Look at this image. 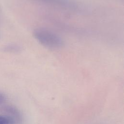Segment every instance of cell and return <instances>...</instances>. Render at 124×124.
<instances>
[{"mask_svg":"<svg viewBox=\"0 0 124 124\" xmlns=\"http://www.w3.org/2000/svg\"><path fill=\"white\" fill-rule=\"evenodd\" d=\"M39 1L52 3L62 7L74 8L76 7V5L69 0H34Z\"/></svg>","mask_w":124,"mask_h":124,"instance_id":"2","label":"cell"},{"mask_svg":"<svg viewBox=\"0 0 124 124\" xmlns=\"http://www.w3.org/2000/svg\"><path fill=\"white\" fill-rule=\"evenodd\" d=\"M33 36L42 46L50 49H59L64 45V41L57 34L43 28L35 29Z\"/></svg>","mask_w":124,"mask_h":124,"instance_id":"1","label":"cell"},{"mask_svg":"<svg viewBox=\"0 0 124 124\" xmlns=\"http://www.w3.org/2000/svg\"><path fill=\"white\" fill-rule=\"evenodd\" d=\"M12 118L5 115H0V124H14Z\"/></svg>","mask_w":124,"mask_h":124,"instance_id":"3","label":"cell"},{"mask_svg":"<svg viewBox=\"0 0 124 124\" xmlns=\"http://www.w3.org/2000/svg\"><path fill=\"white\" fill-rule=\"evenodd\" d=\"M3 99H4V97H3L2 95L0 94V102H1L2 101H3Z\"/></svg>","mask_w":124,"mask_h":124,"instance_id":"4","label":"cell"}]
</instances>
